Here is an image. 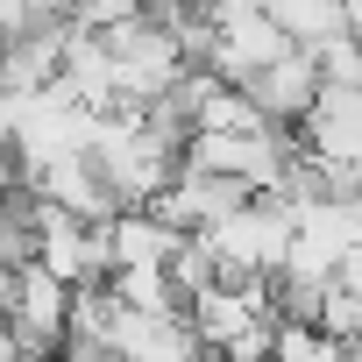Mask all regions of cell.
<instances>
[{
    "instance_id": "6da1fadb",
    "label": "cell",
    "mask_w": 362,
    "mask_h": 362,
    "mask_svg": "<svg viewBox=\"0 0 362 362\" xmlns=\"http://www.w3.org/2000/svg\"><path fill=\"white\" fill-rule=\"evenodd\" d=\"M71 291L78 284H64L43 263L8 270V362L64 355V341H71Z\"/></svg>"
},
{
    "instance_id": "7a4b0ae2",
    "label": "cell",
    "mask_w": 362,
    "mask_h": 362,
    "mask_svg": "<svg viewBox=\"0 0 362 362\" xmlns=\"http://www.w3.org/2000/svg\"><path fill=\"white\" fill-rule=\"evenodd\" d=\"M298 43L284 36V22L270 15V8H256V15H228L221 22V43H214V71L228 78V86H249L256 71H270V64H284Z\"/></svg>"
},
{
    "instance_id": "3957f363",
    "label": "cell",
    "mask_w": 362,
    "mask_h": 362,
    "mask_svg": "<svg viewBox=\"0 0 362 362\" xmlns=\"http://www.w3.org/2000/svg\"><path fill=\"white\" fill-rule=\"evenodd\" d=\"M249 93H256V107H263L277 128H305V114H313V107H320V93H327V71H320V57H313V50H291L284 64L256 71V78H249Z\"/></svg>"
},
{
    "instance_id": "277c9868",
    "label": "cell",
    "mask_w": 362,
    "mask_h": 362,
    "mask_svg": "<svg viewBox=\"0 0 362 362\" xmlns=\"http://www.w3.org/2000/svg\"><path fill=\"white\" fill-rule=\"evenodd\" d=\"M177 249H185V235H177L163 214H149V206H128V214L107 221V256H114V270H170Z\"/></svg>"
},
{
    "instance_id": "5b68a950",
    "label": "cell",
    "mask_w": 362,
    "mask_h": 362,
    "mask_svg": "<svg viewBox=\"0 0 362 362\" xmlns=\"http://www.w3.org/2000/svg\"><path fill=\"white\" fill-rule=\"evenodd\" d=\"M270 15L284 22L298 50H327L334 36H348V0H277Z\"/></svg>"
},
{
    "instance_id": "8992f818",
    "label": "cell",
    "mask_w": 362,
    "mask_h": 362,
    "mask_svg": "<svg viewBox=\"0 0 362 362\" xmlns=\"http://www.w3.org/2000/svg\"><path fill=\"white\" fill-rule=\"evenodd\" d=\"M114 291H121L135 313H185V298H177L170 270H114Z\"/></svg>"
},
{
    "instance_id": "52a82bcc",
    "label": "cell",
    "mask_w": 362,
    "mask_h": 362,
    "mask_svg": "<svg viewBox=\"0 0 362 362\" xmlns=\"http://www.w3.org/2000/svg\"><path fill=\"white\" fill-rule=\"evenodd\" d=\"M156 15V0H86V8L71 15L86 36H121V29H135V22H149Z\"/></svg>"
},
{
    "instance_id": "ba28073f",
    "label": "cell",
    "mask_w": 362,
    "mask_h": 362,
    "mask_svg": "<svg viewBox=\"0 0 362 362\" xmlns=\"http://www.w3.org/2000/svg\"><path fill=\"white\" fill-rule=\"evenodd\" d=\"M341 284H348V291L362 298V256H348V263H341Z\"/></svg>"
},
{
    "instance_id": "9c48e42d",
    "label": "cell",
    "mask_w": 362,
    "mask_h": 362,
    "mask_svg": "<svg viewBox=\"0 0 362 362\" xmlns=\"http://www.w3.org/2000/svg\"><path fill=\"white\" fill-rule=\"evenodd\" d=\"M43 8H50V15H78V8H86V0H43Z\"/></svg>"
}]
</instances>
